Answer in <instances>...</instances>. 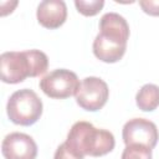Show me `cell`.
I'll return each instance as SVG.
<instances>
[{
    "label": "cell",
    "mask_w": 159,
    "mask_h": 159,
    "mask_svg": "<svg viewBox=\"0 0 159 159\" xmlns=\"http://www.w3.org/2000/svg\"><path fill=\"white\" fill-rule=\"evenodd\" d=\"M48 67V58L40 50L10 51L0 56L1 81L15 84L22 82L26 77H37L43 75Z\"/></svg>",
    "instance_id": "obj_1"
},
{
    "label": "cell",
    "mask_w": 159,
    "mask_h": 159,
    "mask_svg": "<svg viewBox=\"0 0 159 159\" xmlns=\"http://www.w3.org/2000/svg\"><path fill=\"white\" fill-rule=\"evenodd\" d=\"M66 142L81 155L102 157L113 150L116 140L111 132L98 129L92 123L76 122L67 135Z\"/></svg>",
    "instance_id": "obj_2"
},
{
    "label": "cell",
    "mask_w": 159,
    "mask_h": 159,
    "mask_svg": "<svg viewBox=\"0 0 159 159\" xmlns=\"http://www.w3.org/2000/svg\"><path fill=\"white\" fill-rule=\"evenodd\" d=\"M6 112L12 123L19 125H32L42 114V102L32 89H19L10 96Z\"/></svg>",
    "instance_id": "obj_3"
},
{
    "label": "cell",
    "mask_w": 159,
    "mask_h": 159,
    "mask_svg": "<svg viewBox=\"0 0 159 159\" xmlns=\"http://www.w3.org/2000/svg\"><path fill=\"white\" fill-rule=\"evenodd\" d=\"M80 84L77 75L66 68L55 70L40 81V88L42 92L51 98L58 99L68 98L73 94L76 96Z\"/></svg>",
    "instance_id": "obj_4"
},
{
    "label": "cell",
    "mask_w": 159,
    "mask_h": 159,
    "mask_svg": "<svg viewBox=\"0 0 159 159\" xmlns=\"http://www.w3.org/2000/svg\"><path fill=\"white\" fill-rule=\"evenodd\" d=\"M109 89L107 83L98 77H86L76 93L77 104L89 112L99 111L107 102Z\"/></svg>",
    "instance_id": "obj_5"
},
{
    "label": "cell",
    "mask_w": 159,
    "mask_h": 159,
    "mask_svg": "<svg viewBox=\"0 0 159 159\" xmlns=\"http://www.w3.org/2000/svg\"><path fill=\"white\" fill-rule=\"evenodd\" d=\"M125 145L140 144L153 149L157 145L159 133L157 125L145 118H133L128 120L122 132Z\"/></svg>",
    "instance_id": "obj_6"
},
{
    "label": "cell",
    "mask_w": 159,
    "mask_h": 159,
    "mask_svg": "<svg viewBox=\"0 0 159 159\" xmlns=\"http://www.w3.org/2000/svg\"><path fill=\"white\" fill-rule=\"evenodd\" d=\"M1 152L5 159H35L37 145L30 135L14 132L4 138Z\"/></svg>",
    "instance_id": "obj_7"
},
{
    "label": "cell",
    "mask_w": 159,
    "mask_h": 159,
    "mask_svg": "<svg viewBox=\"0 0 159 159\" xmlns=\"http://www.w3.org/2000/svg\"><path fill=\"white\" fill-rule=\"evenodd\" d=\"M107 41L127 46L129 37V25L127 20L117 12H107L101 17L99 34Z\"/></svg>",
    "instance_id": "obj_8"
},
{
    "label": "cell",
    "mask_w": 159,
    "mask_h": 159,
    "mask_svg": "<svg viewBox=\"0 0 159 159\" xmlns=\"http://www.w3.org/2000/svg\"><path fill=\"white\" fill-rule=\"evenodd\" d=\"M37 21L46 29H57L66 21L67 6L62 0H45L37 6Z\"/></svg>",
    "instance_id": "obj_9"
},
{
    "label": "cell",
    "mask_w": 159,
    "mask_h": 159,
    "mask_svg": "<svg viewBox=\"0 0 159 159\" xmlns=\"http://www.w3.org/2000/svg\"><path fill=\"white\" fill-rule=\"evenodd\" d=\"M125 48H127V46L107 41L103 37H101L99 35H97L93 41L94 56L98 60L107 62V63H114V62L119 61L123 57Z\"/></svg>",
    "instance_id": "obj_10"
},
{
    "label": "cell",
    "mask_w": 159,
    "mask_h": 159,
    "mask_svg": "<svg viewBox=\"0 0 159 159\" xmlns=\"http://www.w3.org/2000/svg\"><path fill=\"white\" fill-rule=\"evenodd\" d=\"M135 102L139 109L152 112L159 106V87L153 83L144 84L135 96Z\"/></svg>",
    "instance_id": "obj_11"
},
{
    "label": "cell",
    "mask_w": 159,
    "mask_h": 159,
    "mask_svg": "<svg viewBox=\"0 0 159 159\" xmlns=\"http://www.w3.org/2000/svg\"><path fill=\"white\" fill-rule=\"evenodd\" d=\"M120 159H152V149L140 144H130L124 148Z\"/></svg>",
    "instance_id": "obj_12"
},
{
    "label": "cell",
    "mask_w": 159,
    "mask_h": 159,
    "mask_svg": "<svg viewBox=\"0 0 159 159\" xmlns=\"http://www.w3.org/2000/svg\"><path fill=\"white\" fill-rule=\"evenodd\" d=\"M75 5L77 7V11L81 12L82 15L94 16L102 10L104 1L103 0H76Z\"/></svg>",
    "instance_id": "obj_13"
},
{
    "label": "cell",
    "mask_w": 159,
    "mask_h": 159,
    "mask_svg": "<svg viewBox=\"0 0 159 159\" xmlns=\"http://www.w3.org/2000/svg\"><path fill=\"white\" fill-rule=\"evenodd\" d=\"M53 159H83V155L77 153L67 142H65L56 149Z\"/></svg>",
    "instance_id": "obj_14"
},
{
    "label": "cell",
    "mask_w": 159,
    "mask_h": 159,
    "mask_svg": "<svg viewBox=\"0 0 159 159\" xmlns=\"http://www.w3.org/2000/svg\"><path fill=\"white\" fill-rule=\"evenodd\" d=\"M139 5L145 14L159 16V0H140Z\"/></svg>",
    "instance_id": "obj_15"
}]
</instances>
